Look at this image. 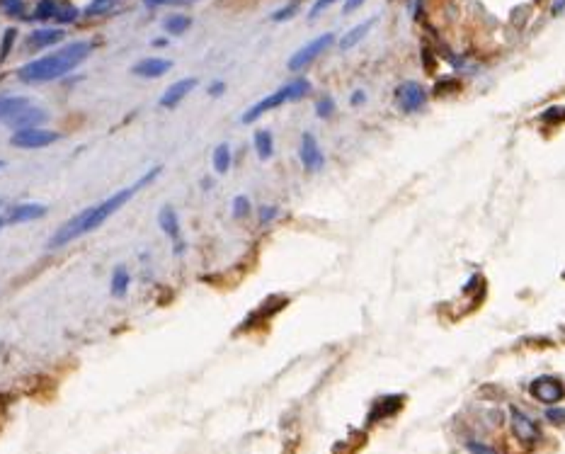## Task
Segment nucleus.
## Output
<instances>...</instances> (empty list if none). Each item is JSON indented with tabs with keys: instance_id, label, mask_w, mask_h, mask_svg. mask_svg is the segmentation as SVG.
I'll return each instance as SVG.
<instances>
[{
	"instance_id": "nucleus-1",
	"label": "nucleus",
	"mask_w": 565,
	"mask_h": 454,
	"mask_svg": "<svg viewBox=\"0 0 565 454\" xmlns=\"http://www.w3.org/2000/svg\"><path fill=\"white\" fill-rule=\"evenodd\" d=\"M161 173H163L161 166L151 168V171H148L146 175H141V178L136 180L134 185H129V188L119 190V192H114L112 197H107V200L100 202V204L87 207V209H83L80 214H75L73 219H68V221H66L63 226H58V231L54 233L51 238H49V248H61V245H68L70 240H75V238L85 236V233L95 231V228H100L102 223H105L107 219L114 214V211L122 209V207L131 200V197L139 195L141 190H144L146 185H151Z\"/></svg>"
},
{
	"instance_id": "nucleus-2",
	"label": "nucleus",
	"mask_w": 565,
	"mask_h": 454,
	"mask_svg": "<svg viewBox=\"0 0 565 454\" xmlns=\"http://www.w3.org/2000/svg\"><path fill=\"white\" fill-rule=\"evenodd\" d=\"M90 51H92L90 42H70L58 49V51L49 54V56L25 63L18 70V78L22 83H49V80L63 78L66 73L78 68L90 56Z\"/></svg>"
},
{
	"instance_id": "nucleus-3",
	"label": "nucleus",
	"mask_w": 565,
	"mask_h": 454,
	"mask_svg": "<svg viewBox=\"0 0 565 454\" xmlns=\"http://www.w3.org/2000/svg\"><path fill=\"white\" fill-rule=\"evenodd\" d=\"M309 92H311V83H309V80H304V78L292 80V83H287V85L279 87V90H274L272 95L262 97L257 105H252L248 112L243 114V124H252L255 119H260L265 112L282 107L284 102H299V100H304Z\"/></svg>"
},
{
	"instance_id": "nucleus-4",
	"label": "nucleus",
	"mask_w": 565,
	"mask_h": 454,
	"mask_svg": "<svg viewBox=\"0 0 565 454\" xmlns=\"http://www.w3.org/2000/svg\"><path fill=\"white\" fill-rule=\"evenodd\" d=\"M58 141V131L44 129V127H32V129H18L13 136H10V144L18 146V149H46V146L56 144Z\"/></svg>"
},
{
	"instance_id": "nucleus-5",
	"label": "nucleus",
	"mask_w": 565,
	"mask_h": 454,
	"mask_svg": "<svg viewBox=\"0 0 565 454\" xmlns=\"http://www.w3.org/2000/svg\"><path fill=\"white\" fill-rule=\"evenodd\" d=\"M333 42H335V35H333V32L316 37L313 42H309L306 47H301L299 51H296L294 56L289 59V63H287L289 70H301V68H306L309 63H313L323 51H328V49L333 47Z\"/></svg>"
},
{
	"instance_id": "nucleus-6",
	"label": "nucleus",
	"mask_w": 565,
	"mask_h": 454,
	"mask_svg": "<svg viewBox=\"0 0 565 454\" xmlns=\"http://www.w3.org/2000/svg\"><path fill=\"white\" fill-rule=\"evenodd\" d=\"M529 391H531V396H534L536 401L548 403V406H551V403H558L565 396L563 381L556 379V376H539V379L531 381Z\"/></svg>"
},
{
	"instance_id": "nucleus-7",
	"label": "nucleus",
	"mask_w": 565,
	"mask_h": 454,
	"mask_svg": "<svg viewBox=\"0 0 565 454\" xmlns=\"http://www.w3.org/2000/svg\"><path fill=\"white\" fill-rule=\"evenodd\" d=\"M396 100L400 109H405V112H418L427 102V90L420 83H415V80H408V83H400L396 87Z\"/></svg>"
},
{
	"instance_id": "nucleus-8",
	"label": "nucleus",
	"mask_w": 565,
	"mask_h": 454,
	"mask_svg": "<svg viewBox=\"0 0 565 454\" xmlns=\"http://www.w3.org/2000/svg\"><path fill=\"white\" fill-rule=\"evenodd\" d=\"M301 163H304V168L309 173H318L323 166H325V156H323V151L318 149V141L313 134H309L306 131L304 136H301Z\"/></svg>"
},
{
	"instance_id": "nucleus-9",
	"label": "nucleus",
	"mask_w": 565,
	"mask_h": 454,
	"mask_svg": "<svg viewBox=\"0 0 565 454\" xmlns=\"http://www.w3.org/2000/svg\"><path fill=\"white\" fill-rule=\"evenodd\" d=\"M49 119V114L44 112L42 107H22L18 114H13V117L8 119V124L13 127L15 131L18 129H32V127H44V122Z\"/></svg>"
},
{
	"instance_id": "nucleus-10",
	"label": "nucleus",
	"mask_w": 565,
	"mask_h": 454,
	"mask_svg": "<svg viewBox=\"0 0 565 454\" xmlns=\"http://www.w3.org/2000/svg\"><path fill=\"white\" fill-rule=\"evenodd\" d=\"M509 415H512V430L514 435H517V440L522 442H536L541 437L539 428H536V423L529 418L526 413H522L519 408H509Z\"/></svg>"
},
{
	"instance_id": "nucleus-11",
	"label": "nucleus",
	"mask_w": 565,
	"mask_h": 454,
	"mask_svg": "<svg viewBox=\"0 0 565 454\" xmlns=\"http://www.w3.org/2000/svg\"><path fill=\"white\" fill-rule=\"evenodd\" d=\"M194 87H197V78H182V80H178V83H173L166 92H163L161 105L168 107V109H175V107L180 105V102L185 100V97L190 95L192 90H194Z\"/></svg>"
},
{
	"instance_id": "nucleus-12",
	"label": "nucleus",
	"mask_w": 565,
	"mask_h": 454,
	"mask_svg": "<svg viewBox=\"0 0 565 454\" xmlns=\"http://www.w3.org/2000/svg\"><path fill=\"white\" fill-rule=\"evenodd\" d=\"M46 207L44 204H37V202H27V204H18L13 207V209L8 211V216H5V223H10V226H15V223H27V221H35V219H39L46 214Z\"/></svg>"
},
{
	"instance_id": "nucleus-13",
	"label": "nucleus",
	"mask_w": 565,
	"mask_h": 454,
	"mask_svg": "<svg viewBox=\"0 0 565 454\" xmlns=\"http://www.w3.org/2000/svg\"><path fill=\"white\" fill-rule=\"evenodd\" d=\"M170 68H173V61H168V59L151 56V59L139 61L131 70H134L136 75H141V78H161V75H166Z\"/></svg>"
},
{
	"instance_id": "nucleus-14",
	"label": "nucleus",
	"mask_w": 565,
	"mask_h": 454,
	"mask_svg": "<svg viewBox=\"0 0 565 454\" xmlns=\"http://www.w3.org/2000/svg\"><path fill=\"white\" fill-rule=\"evenodd\" d=\"M63 39V30H54V27H42V30H35L30 32V37H27V47L30 49H46V47H54V44H58Z\"/></svg>"
},
{
	"instance_id": "nucleus-15",
	"label": "nucleus",
	"mask_w": 565,
	"mask_h": 454,
	"mask_svg": "<svg viewBox=\"0 0 565 454\" xmlns=\"http://www.w3.org/2000/svg\"><path fill=\"white\" fill-rule=\"evenodd\" d=\"M158 223H161V228L173 240L180 238V219H178V211H175L173 207H163L161 214H158Z\"/></svg>"
},
{
	"instance_id": "nucleus-16",
	"label": "nucleus",
	"mask_w": 565,
	"mask_h": 454,
	"mask_svg": "<svg viewBox=\"0 0 565 454\" xmlns=\"http://www.w3.org/2000/svg\"><path fill=\"white\" fill-rule=\"evenodd\" d=\"M374 22H376V18H371V20L361 22V25H356L354 30H349L347 35H344L342 39H340V49H342V51H347V49L356 47V44H359V42L366 37V32H369L371 27H374Z\"/></svg>"
},
{
	"instance_id": "nucleus-17",
	"label": "nucleus",
	"mask_w": 565,
	"mask_h": 454,
	"mask_svg": "<svg viewBox=\"0 0 565 454\" xmlns=\"http://www.w3.org/2000/svg\"><path fill=\"white\" fill-rule=\"evenodd\" d=\"M30 105V100L27 97H18V95H13V97H3L0 100V122H8L13 114H18L22 107H27Z\"/></svg>"
},
{
	"instance_id": "nucleus-18",
	"label": "nucleus",
	"mask_w": 565,
	"mask_h": 454,
	"mask_svg": "<svg viewBox=\"0 0 565 454\" xmlns=\"http://www.w3.org/2000/svg\"><path fill=\"white\" fill-rule=\"evenodd\" d=\"M255 151H257V156H260V161H267V158H272V153H274V136H272V131H267V129H260L255 134Z\"/></svg>"
},
{
	"instance_id": "nucleus-19",
	"label": "nucleus",
	"mask_w": 565,
	"mask_h": 454,
	"mask_svg": "<svg viewBox=\"0 0 565 454\" xmlns=\"http://www.w3.org/2000/svg\"><path fill=\"white\" fill-rule=\"evenodd\" d=\"M129 284H131V277H129V272H126V267L124 265L114 267V272H112V297H124L126 289H129Z\"/></svg>"
},
{
	"instance_id": "nucleus-20",
	"label": "nucleus",
	"mask_w": 565,
	"mask_h": 454,
	"mask_svg": "<svg viewBox=\"0 0 565 454\" xmlns=\"http://www.w3.org/2000/svg\"><path fill=\"white\" fill-rule=\"evenodd\" d=\"M163 27H166L168 35H185L192 27V20L187 15H170V18L163 22Z\"/></svg>"
},
{
	"instance_id": "nucleus-21",
	"label": "nucleus",
	"mask_w": 565,
	"mask_h": 454,
	"mask_svg": "<svg viewBox=\"0 0 565 454\" xmlns=\"http://www.w3.org/2000/svg\"><path fill=\"white\" fill-rule=\"evenodd\" d=\"M211 163H213V171L216 173H226L230 168V149L226 144L216 146L213 149V156H211Z\"/></svg>"
},
{
	"instance_id": "nucleus-22",
	"label": "nucleus",
	"mask_w": 565,
	"mask_h": 454,
	"mask_svg": "<svg viewBox=\"0 0 565 454\" xmlns=\"http://www.w3.org/2000/svg\"><path fill=\"white\" fill-rule=\"evenodd\" d=\"M56 10H58V5L54 3V0H42L35 10V18L37 20H51V18H56Z\"/></svg>"
},
{
	"instance_id": "nucleus-23",
	"label": "nucleus",
	"mask_w": 565,
	"mask_h": 454,
	"mask_svg": "<svg viewBox=\"0 0 565 454\" xmlns=\"http://www.w3.org/2000/svg\"><path fill=\"white\" fill-rule=\"evenodd\" d=\"M333 109H335V102H333V97H328V95H323L321 100L316 102V114L321 119H328L333 114Z\"/></svg>"
},
{
	"instance_id": "nucleus-24",
	"label": "nucleus",
	"mask_w": 565,
	"mask_h": 454,
	"mask_svg": "<svg viewBox=\"0 0 565 454\" xmlns=\"http://www.w3.org/2000/svg\"><path fill=\"white\" fill-rule=\"evenodd\" d=\"M250 214V200L248 197H235L233 200V216L235 219H243V216H248Z\"/></svg>"
},
{
	"instance_id": "nucleus-25",
	"label": "nucleus",
	"mask_w": 565,
	"mask_h": 454,
	"mask_svg": "<svg viewBox=\"0 0 565 454\" xmlns=\"http://www.w3.org/2000/svg\"><path fill=\"white\" fill-rule=\"evenodd\" d=\"M296 13H299V0H294L292 5H287V8H282V10H279V13H274V15H272V20H274V22H284V20L294 18Z\"/></svg>"
},
{
	"instance_id": "nucleus-26",
	"label": "nucleus",
	"mask_w": 565,
	"mask_h": 454,
	"mask_svg": "<svg viewBox=\"0 0 565 454\" xmlns=\"http://www.w3.org/2000/svg\"><path fill=\"white\" fill-rule=\"evenodd\" d=\"M466 447H468L471 454H497L492 447L483 445V442H478V440H468V442H466Z\"/></svg>"
},
{
	"instance_id": "nucleus-27",
	"label": "nucleus",
	"mask_w": 565,
	"mask_h": 454,
	"mask_svg": "<svg viewBox=\"0 0 565 454\" xmlns=\"http://www.w3.org/2000/svg\"><path fill=\"white\" fill-rule=\"evenodd\" d=\"M112 3H117V0H92V3H90V8H87V15L105 13L107 8H112Z\"/></svg>"
},
{
	"instance_id": "nucleus-28",
	"label": "nucleus",
	"mask_w": 565,
	"mask_h": 454,
	"mask_svg": "<svg viewBox=\"0 0 565 454\" xmlns=\"http://www.w3.org/2000/svg\"><path fill=\"white\" fill-rule=\"evenodd\" d=\"M0 8L8 15H20L22 13V0H0Z\"/></svg>"
},
{
	"instance_id": "nucleus-29",
	"label": "nucleus",
	"mask_w": 565,
	"mask_h": 454,
	"mask_svg": "<svg viewBox=\"0 0 565 454\" xmlns=\"http://www.w3.org/2000/svg\"><path fill=\"white\" fill-rule=\"evenodd\" d=\"M75 18H78V13H75L73 8H61V5H58V10H56V20L58 22H70Z\"/></svg>"
},
{
	"instance_id": "nucleus-30",
	"label": "nucleus",
	"mask_w": 565,
	"mask_h": 454,
	"mask_svg": "<svg viewBox=\"0 0 565 454\" xmlns=\"http://www.w3.org/2000/svg\"><path fill=\"white\" fill-rule=\"evenodd\" d=\"M279 214V209L277 207H270V204H265V207H260V223H267V221H272L274 216Z\"/></svg>"
},
{
	"instance_id": "nucleus-31",
	"label": "nucleus",
	"mask_w": 565,
	"mask_h": 454,
	"mask_svg": "<svg viewBox=\"0 0 565 454\" xmlns=\"http://www.w3.org/2000/svg\"><path fill=\"white\" fill-rule=\"evenodd\" d=\"M148 8H158V5H187L194 3V0H144Z\"/></svg>"
},
{
	"instance_id": "nucleus-32",
	"label": "nucleus",
	"mask_w": 565,
	"mask_h": 454,
	"mask_svg": "<svg viewBox=\"0 0 565 454\" xmlns=\"http://www.w3.org/2000/svg\"><path fill=\"white\" fill-rule=\"evenodd\" d=\"M13 39H15V30H8L5 32V42H3V51H0V59H5L10 54V47H13Z\"/></svg>"
},
{
	"instance_id": "nucleus-33",
	"label": "nucleus",
	"mask_w": 565,
	"mask_h": 454,
	"mask_svg": "<svg viewBox=\"0 0 565 454\" xmlns=\"http://www.w3.org/2000/svg\"><path fill=\"white\" fill-rule=\"evenodd\" d=\"M333 3H335V0H316V5H313V8H311V18H316V15H321L323 10H325L328 5H333Z\"/></svg>"
},
{
	"instance_id": "nucleus-34",
	"label": "nucleus",
	"mask_w": 565,
	"mask_h": 454,
	"mask_svg": "<svg viewBox=\"0 0 565 454\" xmlns=\"http://www.w3.org/2000/svg\"><path fill=\"white\" fill-rule=\"evenodd\" d=\"M546 418L551 420V423H563V420H565V411H561V408H551V411L546 413Z\"/></svg>"
},
{
	"instance_id": "nucleus-35",
	"label": "nucleus",
	"mask_w": 565,
	"mask_h": 454,
	"mask_svg": "<svg viewBox=\"0 0 565 454\" xmlns=\"http://www.w3.org/2000/svg\"><path fill=\"white\" fill-rule=\"evenodd\" d=\"M364 0H344V13H354Z\"/></svg>"
},
{
	"instance_id": "nucleus-36",
	"label": "nucleus",
	"mask_w": 565,
	"mask_h": 454,
	"mask_svg": "<svg viewBox=\"0 0 565 454\" xmlns=\"http://www.w3.org/2000/svg\"><path fill=\"white\" fill-rule=\"evenodd\" d=\"M565 10V0H553V8H551V13L553 15H561Z\"/></svg>"
},
{
	"instance_id": "nucleus-37",
	"label": "nucleus",
	"mask_w": 565,
	"mask_h": 454,
	"mask_svg": "<svg viewBox=\"0 0 565 454\" xmlns=\"http://www.w3.org/2000/svg\"><path fill=\"white\" fill-rule=\"evenodd\" d=\"M223 87H226L223 83H211V87H209V95H221V92H223Z\"/></svg>"
},
{
	"instance_id": "nucleus-38",
	"label": "nucleus",
	"mask_w": 565,
	"mask_h": 454,
	"mask_svg": "<svg viewBox=\"0 0 565 454\" xmlns=\"http://www.w3.org/2000/svg\"><path fill=\"white\" fill-rule=\"evenodd\" d=\"M359 102H364V92L356 90L354 95H352V105H359Z\"/></svg>"
},
{
	"instance_id": "nucleus-39",
	"label": "nucleus",
	"mask_w": 565,
	"mask_h": 454,
	"mask_svg": "<svg viewBox=\"0 0 565 454\" xmlns=\"http://www.w3.org/2000/svg\"><path fill=\"white\" fill-rule=\"evenodd\" d=\"M3 226H5V219H3V216H0V228H3Z\"/></svg>"
},
{
	"instance_id": "nucleus-40",
	"label": "nucleus",
	"mask_w": 565,
	"mask_h": 454,
	"mask_svg": "<svg viewBox=\"0 0 565 454\" xmlns=\"http://www.w3.org/2000/svg\"><path fill=\"white\" fill-rule=\"evenodd\" d=\"M0 168H3V161H0Z\"/></svg>"
}]
</instances>
